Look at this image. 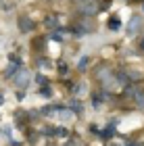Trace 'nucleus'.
Listing matches in <instances>:
<instances>
[{"instance_id": "obj_1", "label": "nucleus", "mask_w": 144, "mask_h": 146, "mask_svg": "<svg viewBox=\"0 0 144 146\" xmlns=\"http://www.w3.org/2000/svg\"><path fill=\"white\" fill-rule=\"evenodd\" d=\"M98 11H100V6H98L96 0H86V2L77 4V13H80L82 17H94Z\"/></svg>"}, {"instance_id": "obj_2", "label": "nucleus", "mask_w": 144, "mask_h": 146, "mask_svg": "<svg viewBox=\"0 0 144 146\" xmlns=\"http://www.w3.org/2000/svg\"><path fill=\"white\" fill-rule=\"evenodd\" d=\"M13 82H15V86H17L19 90H25V88H27V84H29V71L21 67V69H19V71L15 73Z\"/></svg>"}, {"instance_id": "obj_3", "label": "nucleus", "mask_w": 144, "mask_h": 146, "mask_svg": "<svg viewBox=\"0 0 144 146\" xmlns=\"http://www.w3.org/2000/svg\"><path fill=\"white\" fill-rule=\"evenodd\" d=\"M21 67H23L21 58H19V56H15V54H11V65L4 69V75L9 77V79H13V77H15V73H17L19 69H21Z\"/></svg>"}, {"instance_id": "obj_4", "label": "nucleus", "mask_w": 144, "mask_h": 146, "mask_svg": "<svg viewBox=\"0 0 144 146\" xmlns=\"http://www.w3.org/2000/svg\"><path fill=\"white\" fill-rule=\"evenodd\" d=\"M140 29H142V17L134 15L132 19H129V25L125 27V31H127V36H138Z\"/></svg>"}, {"instance_id": "obj_5", "label": "nucleus", "mask_w": 144, "mask_h": 146, "mask_svg": "<svg viewBox=\"0 0 144 146\" xmlns=\"http://www.w3.org/2000/svg\"><path fill=\"white\" fill-rule=\"evenodd\" d=\"M19 29H21L23 34H29V31L36 29V23L31 21V19H27V17H21L19 19Z\"/></svg>"}, {"instance_id": "obj_6", "label": "nucleus", "mask_w": 144, "mask_h": 146, "mask_svg": "<svg viewBox=\"0 0 144 146\" xmlns=\"http://www.w3.org/2000/svg\"><path fill=\"white\" fill-rule=\"evenodd\" d=\"M132 98L136 100V104H140V109H144V90H138V88H136L134 94H132Z\"/></svg>"}, {"instance_id": "obj_7", "label": "nucleus", "mask_w": 144, "mask_h": 146, "mask_svg": "<svg viewBox=\"0 0 144 146\" xmlns=\"http://www.w3.org/2000/svg\"><path fill=\"white\" fill-rule=\"evenodd\" d=\"M44 25H46V27H50V29H58V27H61V25H58V19H56L54 15H48L46 21H44Z\"/></svg>"}, {"instance_id": "obj_8", "label": "nucleus", "mask_w": 144, "mask_h": 146, "mask_svg": "<svg viewBox=\"0 0 144 146\" xmlns=\"http://www.w3.org/2000/svg\"><path fill=\"white\" fill-rule=\"evenodd\" d=\"M113 134H115V121H111V123H109V127H104L102 138H107V140H109V138L113 136Z\"/></svg>"}, {"instance_id": "obj_9", "label": "nucleus", "mask_w": 144, "mask_h": 146, "mask_svg": "<svg viewBox=\"0 0 144 146\" xmlns=\"http://www.w3.org/2000/svg\"><path fill=\"white\" fill-rule=\"evenodd\" d=\"M69 109L73 111V113H77V115H80V113H82V102L77 100V98H73V100L69 102Z\"/></svg>"}, {"instance_id": "obj_10", "label": "nucleus", "mask_w": 144, "mask_h": 146, "mask_svg": "<svg viewBox=\"0 0 144 146\" xmlns=\"http://www.w3.org/2000/svg\"><path fill=\"white\" fill-rule=\"evenodd\" d=\"M119 27H121V23H119V17H111V19H109V29L117 31Z\"/></svg>"}, {"instance_id": "obj_11", "label": "nucleus", "mask_w": 144, "mask_h": 146, "mask_svg": "<svg viewBox=\"0 0 144 146\" xmlns=\"http://www.w3.org/2000/svg\"><path fill=\"white\" fill-rule=\"evenodd\" d=\"M38 92H40V94H42L44 98H50V96H52V90H50V86H42V88L38 90Z\"/></svg>"}, {"instance_id": "obj_12", "label": "nucleus", "mask_w": 144, "mask_h": 146, "mask_svg": "<svg viewBox=\"0 0 144 146\" xmlns=\"http://www.w3.org/2000/svg\"><path fill=\"white\" fill-rule=\"evenodd\" d=\"M36 82H38V84H42V86H48V79L44 77V75H40V73L36 75Z\"/></svg>"}, {"instance_id": "obj_13", "label": "nucleus", "mask_w": 144, "mask_h": 146, "mask_svg": "<svg viewBox=\"0 0 144 146\" xmlns=\"http://www.w3.org/2000/svg\"><path fill=\"white\" fill-rule=\"evenodd\" d=\"M44 44H46V38H38V42H36V48H44Z\"/></svg>"}, {"instance_id": "obj_14", "label": "nucleus", "mask_w": 144, "mask_h": 146, "mask_svg": "<svg viewBox=\"0 0 144 146\" xmlns=\"http://www.w3.org/2000/svg\"><path fill=\"white\" fill-rule=\"evenodd\" d=\"M86 65H88V56H84L82 61H80V69L84 71V69H86Z\"/></svg>"}, {"instance_id": "obj_15", "label": "nucleus", "mask_w": 144, "mask_h": 146, "mask_svg": "<svg viewBox=\"0 0 144 146\" xmlns=\"http://www.w3.org/2000/svg\"><path fill=\"white\" fill-rule=\"evenodd\" d=\"M58 71L65 75V73H67V65H65V63H58Z\"/></svg>"}, {"instance_id": "obj_16", "label": "nucleus", "mask_w": 144, "mask_h": 146, "mask_svg": "<svg viewBox=\"0 0 144 146\" xmlns=\"http://www.w3.org/2000/svg\"><path fill=\"white\" fill-rule=\"evenodd\" d=\"M56 136H67V129H63V127H56Z\"/></svg>"}, {"instance_id": "obj_17", "label": "nucleus", "mask_w": 144, "mask_h": 146, "mask_svg": "<svg viewBox=\"0 0 144 146\" xmlns=\"http://www.w3.org/2000/svg\"><path fill=\"white\" fill-rule=\"evenodd\" d=\"M52 40H54V42H63V38H61V34H56V31H54V34H52Z\"/></svg>"}, {"instance_id": "obj_18", "label": "nucleus", "mask_w": 144, "mask_h": 146, "mask_svg": "<svg viewBox=\"0 0 144 146\" xmlns=\"http://www.w3.org/2000/svg\"><path fill=\"white\" fill-rule=\"evenodd\" d=\"M17 98H19V100H23V98H25V90H23V92L19 90V92H17Z\"/></svg>"}, {"instance_id": "obj_19", "label": "nucleus", "mask_w": 144, "mask_h": 146, "mask_svg": "<svg viewBox=\"0 0 144 146\" xmlns=\"http://www.w3.org/2000/svg\"><path fill=\"white\" fill-rule=\"evenodd\" d=\"M65 146H77L75 142H67V144H65Z\"/></svg>"}, {"instance_id": "obj_20", "label": "nucleus", "mask_w": 144, "mask_h": 146, "mask_svg": "<svg viewBox=\"0 0 144 146\" xmlns=\"http://www.w3.org/2000/svg\"><path fill=\"white\" fill-rule=\"evenodd\" d=\"M73 2H75V4H82V2H86V0H73Z\"/></svg>"}, {"instance_id": "obj_21", "label": "nucleus", "mask_w": 144, "mask_h": 146, "mask_svg": "<svg viewBox=\"0 0 144 146\" xmlns=\"http://www.w3.org/2000/svg\"><path fill=\"white\" fill-rule=\"evenodd\" d=\"M140 48H142V50H144V38H142V42H140Z\"/></svg>"}, {"instance_id": "obj_22", "label": "nucleus", "mask_w": 144, "mask_h": 146, "mask_svg": "<svg viewBox=\"0 0 144 146\" xmlns=\"http://www.w3.org/2000/svg\"><path fill=\"white\" fill-rule=\"evenodd\" d=\"M111 146H115V144H111Z\"/></svg>"}, {"instance_id": "obj_23", "label": "nucleus", "mask_w": 144, "mask_h": 146, "mask_svg": "<svg viewBox=\"0 0 144 146\" xmlns=\"http://www.w3.org/2000/svg\"><path fill=\"white\" fill-rule=\"evenodd\" d=\"M142 2H144V0H142Z\"/></svg>"}, {"instance_id": "obj_24", "label": "nucleus", "mask_w": 144, "mask_h": 146, "mask_svg": "<svg viewBox=\"0 0 144 146\" xmlns=\"http://www.w3.org/2000/svg\"><path fill=\"white\" fill-rule=\"evenodd\" d=\"M50 146H52V144H50Z\"/></svg>"}]
</instances>
